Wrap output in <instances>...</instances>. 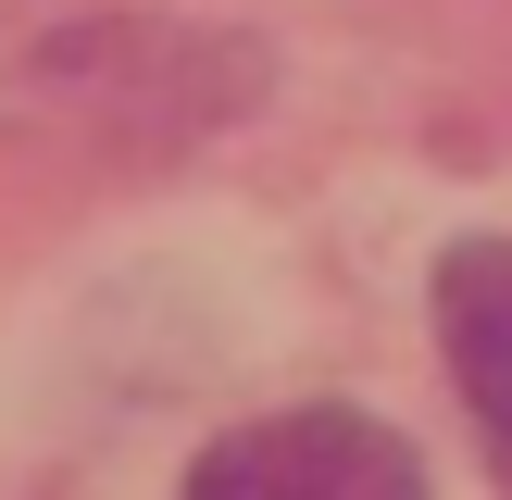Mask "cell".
Listing matches in <instances>:
<instances>
[{"label":"cell","mask_w":512,"mask_h":500,"mask_svg":"<svg viewBox=\"0 0 512 500\" xmlns=\"http://www.w3.org/2000/svg\"><path fill=\"white\" fill-rule=\"evenodd\" d=\"M188 500H425V463L375 413H263L188 463Z\"/></svg>","instance_id":"obj_1"},{"label":"cell","mask_w":512,"mask_h":500,"mask_svg":"<svg viewBox=\"0 0 512 500\" xmlns=\"http://www.w3.org/2000/svg\"><path fill=\"white\" fill-rule=\"evenodd\" d=\"M438 350L475 400V438H488L500 488H512V238H463L438 263Z\"/></svg>","instance_id":"obj_2"}]
</instances>
